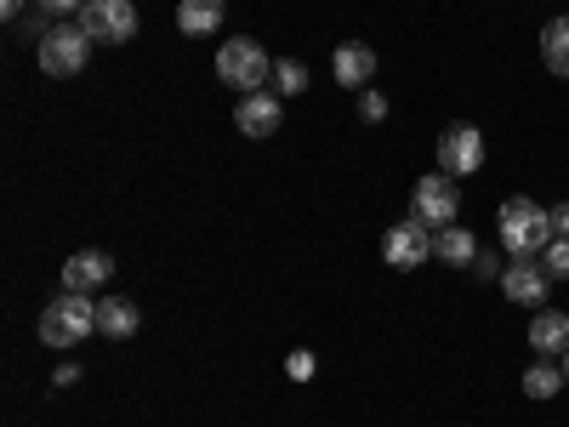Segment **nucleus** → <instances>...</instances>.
<instances>
[{
    "label": "nucleus",
    "mask_w": 569,
    "mask_h": 427,
    "mask_svg": "<svg viewBox=\"0 0 569 427\" xmlns=\"http://www.w3.org/2000/svg\"><path fill=\"white\" fill-rule=\"evenodd\" d=\"M496 240H501V251H507L512 262L541 257V251L558 240V234H552V211L536 206V200H525V195L501 200V211H496Z\"/></svg>",
    "instance_id": "f257e3e1"
},
{
    "label": "nucleus",
    "mask_w": 569,
    "mask_h": 427,
    "mask_svg": "<svg viewBox=\"0 0 569 427\" xmlns=\"http://www.w3.org/2000/svg\"><path fill=\"white\" fill-rule=\"evenodd\" d=\"M98 330V302L91 291H63L40 308V342L46 348H80Z\"/></svg>",
    "instance_id": "f03ea898"
},
{
    "label": "nucleus",
    "mask_w": 569,
    "mask_h": 427,
    "mask_svg": "<svg viewBox=\"0 0 569 427\" xmlns=\"http://www.w3.org/2000/svg\"><path fill=\"white\" fill-rule=\"evenodd\" d=\"M217 80H222V86H233L240 98H251V91H268V80H273V58L262 52L257 40L233 34V40H222V46H217Z\"/></svg>",
    "instance_id": "7ed1b4c3"
},
{
    "label": "nucleus",
    "mask_w": 569,
    "mask_h": 427,
    "mask_svg": "<svg viewBox=\"0 0 569 427\" xmlns=\"http://www.w3.org/2000/svg\"><path fill=\"white\" fill-rule=\"evenodd\" d=\"M91 46H98V40H91L80 23H58L52 34L34 46V63H40V75L69 80V75H80V69L91 63Z\"/></svg>",
    "instance_id": "20e7f679"
},
{
    "label": "nucleus",
    "mask_w": 569,
    "mask_h": 427,
    "mask_svg": "<svg viewBox=\"0 0 569 427\" xmlns=\"http://www.w3.org/2000/svg\"><path fill=\"white\" fill-rule=\"evenodd\" d=\"M410 217L427 222V228H450V222L461 217V188H456V177L427 171V177L410 188Z\"/></svg>",
    "instance_id": "39448f33"
},
{
    "label": "nucleus",
    "mask_w": 569,
    "mask_h": 427,
    "mask_svg": "<svg viewBox=\"0 0 569 427\" xmlns=\"http://www.w3.org/2000/svg\"><path fill=\"white\" fill-rule=\"evenodd\" d=\"M382 262L399 268V274H410V268H421V262H433V228L416 222V217L393 222V228L382 234Z\"/></svg>",
    "instance_id": "423d86ee"
},
{
    "label": "nucleus",
    "mask_w": 569,
    "mask_h": 427,
    "mask_svg": "<svg viewBox=\"0 0 569 427\" xmlns=\"http://www.w3.org/2000/svg\"><path fill=\"white\" fill-rule=\"evenodd\" d=\"M80 29L98 46H126L137 34V7H131V0H86V7H80Z\"/></svg>",
    "instance_id": "0eeeda50"
},
{
    "label": "nucleus",
    "mask_w": 569,
    "mask_h": 427,
    "mask_svg": "<svg viewBox=\"0 0 569 427\" xmlns=\"http://www.w3.org/2000/svg\"><path fill=\"white\" fill-rule=\"evenodd\" d=\"M485 166V131L479 126H445L439 137V171L445 177H472Z\"/></svg>",
    "instance_id": "6e6552de"
},
{
    "label": "nucleus",
    "mask_w": 569,
    "mask_h": 427,
    "mask_svg": "<svg viewBox=\"0 0 569 427\" xmlns=\"http://www.w3.org/2000/svg\"><path fill=\"white\" fill-rule=\"evenodd\" d=\"M501 291H507V302H518V308H547L552 274L541 268V257H530V262H507V274H501Z\"/></svg>",
    "instance_id": "1a4fd4ad"
},
{
    "label": "nucleus",
    "mask_w": 569,
    "mask_h": 427,
    "mask_svg": "<svg viewBox=\"0 0 569 427\" xmlns=\"http://www.w3.org/2000/svg\"><path fill=\"white\" fill-rule=\"evenodd\" d=\"M233 126L246 137H273L284 126V98L279 91H251V98H240V109H233Z\"/></svg>",
    "instance_id": "9d476101"
},
{
    "label": "nucleus",
    "mask_w": 569,
    "mask_h": 427,
    "mask_svg": "<svg viewBox=\"0 0 569 427\" xmlns=\"http://www.w3.org/2000/svg\"><path fill=\"white\" fill-rule=\"evenodd\" d=\"M114 279V257L109 251H74L63 262V291H98Z\"/></svg>",
    "instance_id": "9b49d317"
},
{
    "label": "nucleus",
    "mask_w": 569,
    "mask_h": 427,
    "mask_svg": "<svg viewBox=\"0 0 569 427\" xmlns=\"http://www.w3.org/2000/svg\"><path fill=\"white\" fill-rule=\"evenodd\" d=\"M530 348H536V359H563V348H569V314L536 308V319H530Z\"/></svg>",
    "instance_id": "f8f14e48"
},
{
    "label": "nucleus",
    "mask_w": 569,
    "mask_h": 427,
    "mask_svg": "<svg viewBox=\"0 0 569 427\" xmlns=\"http://www.w3.org/2000/svg\"><path fill=\"white\" fill-rule=\"evenodd\" d=\"M330 75H337L348 91H365L370 75H376V52L359 46V40H348V46H337V58H330Z\"/></svg>",
    "instance_id": "ddd939ff"
},
{
    "label": "nucleus",
    "mask_w": 569,
    "mask_h": 427,
    "mask_svg": "<svg viewBox=\"0 0 569 427\" xmlns=\"http://www.w3.org/2000/svg\"><path fill=\"white\" fill-rule=\"evenodd\" d=\"M433 262H450V268H472L479 262V240L461 228V222H450V228H433Z\"/></svg>",
    "instance_id": "4468645a"
},
{
    "label": "nucleus",
    "mask_w": 569,
    "mask_h": 427,
    "mask_svg": "<svg viewBox=\"0 0 569 427\" xmlns=\"http://www.w3.org/2000/svg\"><path fill=\"white\" fill-rule=\"evenodd\" d=\"M137 325H142L137 302H126V297H103V302H98V337L126 342V337H137Z\"/></svg>",
    "instance_id": "2eb2a0df"
},
{
    "label": "nucleus",
    "mask_w": 569,
    "mask_h": 427,
    "mask_svg": "<svg viewBox=\"0 0 569 427\" xmlns=\"http://www.w3.org/2000/svg\"><path fill=\"white\" fill-rule=\"evenodd\" d=\"M222 0H182V7H177V29L182 34H217L222 29Z\"/></svg>",
    "instance_id": "dca6fc26"
},
{
    "label": "nucleus",
    "mask_w": 569,
    "mask_h": 427,
    "mask_svg": "<svg viewBox=\"0 0 569 427\" xmlns=\"http://www.w3.org/2000/svg\"><path fill=\"white\" fill-rule=\"evenodd\" d=\"M541 63H547L558 80H569V18H552V23L541 29Z\"/></svg>",
    "instance_id": "f3484780"
},
{
    "label": "nucleus",
    "mask_w": 569,
    "mask_h": 427,
    "mask_svg": "<svg viewBox=\"0 0 569 427\" xmlns=\"http://www.w3.org/2000/svg\"><path fill=\"white\" fill-rule=\"evenodd\" d=\"M525 394H530V399H552V394H563V365L536 359V365L525 370Z\"/></svg>",
    "instance_id": "a211bd4d"
},
{
    "label": "nucleus",
    "mask_w": 569,
    "mask_h": 427,
    "mask_svg": "<svg viewBox=\"0 0 569 427\" xmlns=\"http://www.w3.org/2000/svg\"><path fill=\"white\" fill-rule=\"evenodd\" d=\"M273 91H279V98H297V91H308V69H302V63H273Z\"/></svg>",
    "instance_id": "6ab92c4d"
},
{
    "label": "nucleus",
    "mask_w": 569,
    "mask_h": 427,
    "mask_svg": "<svg viewBox=\"0 0 569 427\" xmlns=\"http://www.w3.org/2000/svg\"><path fill=\"white\" fill-rule=\"evenodd\" d=\"M541 268H547L552 279H569V240H552V246L541 251Z\"/></svg>",
    "instance_id": "aec40b11"
},
{
    "label": "nucleus",
    "mask_w": 569,
    "mask_h": 427,
    "mask_svg": "<svg viewBox=\"0 0 569 427\" xmlns=\"http://www.w3.org/2000/svg\"><path fill=\"white\" fill-rule=\"evenodd\" d=\"M313 370H319V359H313L308 348H297L291 359H284V376H291V383H308V376H313Z\"/></svg>",
    "instance_id": "412c9836"
},
{
    "label": "nucleus",
    "mask_w": 569,
    "mask_h": 427,
    "mask_svg": "<svg viewBox=\"0 0 569 427\" xmlns=\"http://www.w3.org/2000/svg\"><path fill=\"white\" fill-rule=\"evenodd\" d=\"M12 29H18V34H40V40H46V34H52L58 23H52V12H40V7H34V12H29V18H18Z\"/></svg>",
    "instance_id": "4be33fe9"
},
{
    "label": "nucleus",
    "mask_w": 569,
    "mask_h": 427,
    "mask_svg": "<svg viewBox=\"0 0 569 427\" xmlns=\"http://www.w3.org/2000/svg\"><path fill=\"white\" fill-rule=\"evenodd\" d=\"M359 115L365 120H382L388 115V98H382V91H359Z\"/></svg>",
    "instance_id": "5701e85b"
},
{
    "label": "nucleus",
    "mask_w": 569,
    "mask_h": 427,
    "mask_svg": "<svg viewBox=\"0 0 569 427\" xmlns=\"http://www.w3.org/2000/svg\"><path fill=\"white\" fill-rule=\"evenodd\" d=\"M34 7H40V12H52V18H63V12H80L86 0H34Z\"/></svg>",
    "instance_id": "b1692460"
},
{
    "label": "nucleus",
    "mask_w": 569,
    "mask_h": 427,
    "mask_svg": "<svg viewBox=\"0 0 569 427\" xmlns=\"http://www.w3.org/2000/svg\"><path fill=\"white\" fill-rule=\"evenodd\" d=\"M472 274H479V279H501V274H507V262H496V257H479V262H472Z\"/></svg>",
    "instance_id": "393cba45"
},
{
    "label": "nucleus",
    "mask_w": 569,
    "mask_h": 427,
    "mask_svg": "<svg viewBox=\"0 0 569 427\" xmlns=\"http://www.w3.org/2000/svg\"><path fill=\"white\" fill-rule=\"evenodd\" d=\"M552 234H558V240H569V206H552Z\"/></svg>",
    "instance_id": "a878e982"
},
{
    "label": "nucleus",
    "mask_w": 569,
    "mask_h": 427,
    "mask_svg": "<svg viewBox=\"0 0 569 427\" xmlns=\"http://www.w3.org/2000/svg\"><path fill=\"white\" fill-rule=\"evenodd\" d=\"M23 7H29V0H0V12H7V23H18V18H23Z\"/></svg>",
    "instance_id": "bb28decb"
},
{
    "label": "nucleus",
    "mask_w": 569,
    "mask_h": 427,
    "mask_svg": "<svg viewBox=\"0 0 569 427\" xmlns=\"http://www.w3.org/2000/svg\"><path fill=\"white\" fill-rule=\"evenodd\" d=\"M558 365H563V388H569V348H563V359H558Z\"/></svg>",
    "instance_id": "cd10ccee"
}]
</instances>
